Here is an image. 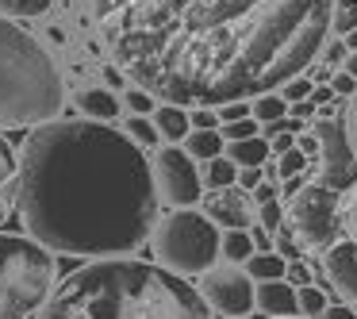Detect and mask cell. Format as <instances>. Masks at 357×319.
<instances>
[{
  "mask_svg": "<svg viewBox=\"0 0 357 319\" xmlns=\"http://www.w3.org/2000/svg\"><path fill=\"white\" fill-rule=\"evenodd\" d=\"M334 0H139L104 20L116 70L162 104L219 108L300 77Z\"/></svg>",
  "mask_w": 357,
  "mask_h": 319,
  "instance_id": "cell-1",
  "label": "cell"
},
{
  "mask_svg": "<svg viewBox=\"0 0 357 319\" xmlns=\"http://www.w3.org/2000/svg\"><path fill=\"white\" fill-rule=\"evenodd\" d=\"M20 216L50 254H135L158 223L150 162L104 119H47L20 147Z\"/></svg>",
  "mask_w": 357,
  "mask_h": 319,
  "instance_id": "cell-2",
  "label": "cell"
},
{
  "mask_svg": "<svg viewBox=\"0 0 357 319\" xmlns=\"http://www.w3.org/2000/svg\"><path fill=\"white\" fill-rule=\"evenodd\" d=\"M39 319H211L208 300L181 273L131 254L93 258L50 288Z\"/></svg>",
  "mask_w": 357,
  "mask_h": 319,
  "instance_id": "cell-3",
  "label": "cell"
},
{
  "mask_svg": "<svg viewBox=\"0 0 357 319\" xmlns=\"http://www.w3.org/2000/svg\"><path fill=\"white\" fill-rule=\"evenodd\" d=\"M66 104V81L54 54L31 31L0 16V131L39 127Z\"/></svg>",
  "mask_w": 357,
  "mask_h": 319,
  "instance_id": "cell-4",
  "label": "cell"
},
{
  "mask_svg": "<svg viewBox=\"0 0 357 319\" xmlns=\"http://www.w3.org/2000/svg\"><path fill=\"white\" fill-rule=\"evenodd\" d=\"M54 285V254L43 242L0 231V319H31Z\"/></svg>",
  "mask_w": 357,
  "mask_h": 319,
  "instance_id": "cell-5",
  "label": "cell"
},
{
  "mask_svg": "<svg viewBox=\"0 0 357 319\" xmlns=\"http://www.w3.org/2000/svg\"><path fill=\"white\" fill-rule=\"evenodd\" d=\"M219 239H223L219 227L204 212H192V208L169 212L150 231V246H154L158 265H165L169 273H181V277L211 269L219 262Z\"/></svg>",
  "mask_w": 357,
  "mask_h": 319,
  "instance_id": "cell-6",
  "label": "cell"
},
{
  "mask_svg": "<svg viewBox=\"0 0 357 319\" xmlns=\"http://www.w3.org/2000/svg\"><path fill=\"white\" fill-rule=\"evenodd\" d=\"M284 227L296 235L303 254H323L346 235V204L342 193L319 185V181H303L284 208Z\"/></svg>",
  "mask_w": 357,
  "mask_h": 319,
  "instance_id": "cell-7",
  "label": "cell"
},
{
  "mask_svg": "<svg viewBox=\"0 0 357 319\" xmlns=\"http://www.w3.org/2000/svg\"><path fill=\"white\" fill-rule=\"evenodd\" d=\"M311 135H315L319 150L307 162V181H319L334 193H349L357 185V150L349 142L346 119L338 112H315Z\"/></svg>",
  "mask_w": 357,
  "mask_h": 319,
  "instance_id": "cell-8",
  "label": "cell"
},
{
  "mask_svg": "<svg viewBox=\"0 0 357 319\" xmlns=\"http://www.w3.org/2000/svg\"><path fill=\"white\" fill-rule=\"evenodd\" d=\"M154 188L169 208H192L204 196V177L196 170V158L185 154V147H162L150 162Z\"/></svg>",
  "mask_w": 357,
  "mask_h": 319,
  "instance_id": "cell-9",
  "label": "cell"
},
{
  "mask_svg": "<svg viewBox=\"0 0 357 319\" xmlns=\"http://www.w3.org/2000/svg\"><path fill=\"white\" fill-rule=\"evenodd\" d=\"M200 296L208 300L211 311L227 319H242L254 311V277L246 269H234V265H223V269H204L200 281Z\"/></svg>",
  "mask_w": 357,
  "mask_h": 319,
  "instance_id": "cell-10",
  "label": "cell"
},
{
  "mask_svg": "<svg viewBox=\"0 0 357 319\" xmlns=\"http://www.w3.org/2000/svg\"><path fill=\"white\" fill-rule=\"evenodd\" d=\"M204 216L215 227H227V231H250L257 223V204L246 188L238 185H223V188H208L200 196Z\"/></svg>",
  "mask_w": 357,
  "mask_h": 319,
  "instance_id": "cell-11",
  "label": "cell"
},
{
  "mask_svg": "<svg viewBox=\"0 0 357 319\" xmlns=\"http://www.w3.org/2000/svg\"><path fill=\"white\" fill-rule=\"evenodd\" d=\"M323 273L334 292L357 311V239L342 235L331 250H323Z\"/></svg>",
  "mask_w": 357,
  "mask_h": 319,
  "instance_id": "cell-12",
  "label": "cell"
},
{
  "mask_svg": "<svg viewBox=\"0 0 357 319\" xmlns=\"http://www.w3.org/2000/svg\"><path fill=\"white\" fill-rule=\"evenodd\" d=\"M254 308H261V316H296V288L284 277L277 281H254Z\"/></svg>",
  "mask_w": 357,
  "mask_h": 319,
  "instance_id": "cell-13",
  "label": "cell"
},
{
  "mask_svg": "<svg viewBox=\"0 0 357 319\" xmlns=\"http://www.w3.org/2000/svg\"><path fill=\"white\" fill-rule=\"evenodd\" d=\"M20 204V154L0 135V223L16 212Z\"/></svg>",
  "mask_w": 357,
  "mask_h": 319,
  "instance_id": "cell-14",
  "label": "cell"
},
{
  "mask_svg": "<svg viewBox=\"0 0 357 319\" xmlns=\"http://www.w3.org/2000/svg\"><path fill=\"white\" fill-rule=\"evenodd\" d=\"M185 154L188 158H200V162H211V158L223 154V135H219V127H188L185 139Z\"/></svg>",
  "mask_w": 357,
  "mask_h": 319,
  "instance_id": "cell-15",
  "label": "cell"
},
{
  "mask_svg": "<svg viewBox=\"0 0 357 319\" xmlns=\"http://www.w3.org/2000/svg\"><path fill=\"white\" fill-rule=\"evenodd\" d=\"M77 108H81V116L104 119V124H112L119 116V101L108 89H85V93H77Z\"/></svg>",
  "mask_w": 357,
  "mask_h": 319,
  "instance_id": "cell-16",
  "label": "cell"
},
{
  "mask_svg": "<svg viewBox=\"0 0 357 319\" xmlns=\"http://www.w3.org/2000/svg\"><path fill=\"white\" fill-rule=\"evenodd\" d=\"M154 127H158V135L162 139H169V142H181L188 135V108H181V104H158L154 108Z\"/></svg>",
  "mask_w": 357,
  "mask_h": 319,
  "instance_id": "cell-17",
  "label": "cell"
},
{
  "mask_svg": "<svg viewBox=\"0 0 357 319\" xmlns=\"http://www.w3.org/2000/svg\"><path fill=\"white\" fill-rule=\"evenodd\" d=\"M227 158H231L238 170H246V165H265V158H273L269 154V142L261 139V135H250V139H234V142H227Z\"/></svg>",
  "mask_w": 357,
  "mask_h": 319,
  "instance_id": "cell-18",
  "label": "cell"
},
{
  "mask_svg": "<svg viewBox=\"0 0 357 319\" xmlns=\"http://www.w3.org/2000/svg\"><path fill=\"white\" fill-rule=\"evenodd\" d=\"M242 265H246V273L254 281H277V277H284V265L288 262L277 254V250H254Z\"/></svg>",
  "mask_w": 357,
  "mask_h": 319,
  "instance_id": "cell-19",
  "label": "cell"
},
{
  "mask_svg": "<svg viewBox=\"0 0 357 319\" xmlns=\"http://www.w3.org/2000/svg\"><path fill=\"white\" fill-rule=\"evenodd\" d=\"M250 116L257 119V124H269V119H280L288 116V101L280 93H261L250 101Z\"/></svg>",
  "mask_w": 357,
  "mask_h": 319,
  "instance_id": "cell-20",
  "label": "cell"
},
{
  "mask_svg": "<svg viewBox=\"0 0 357 319\" xmlns=\"http://www.w3.org/2000/svg\"><path fill=\"white\" fill-rule=\"evenodd\" d=\"M219 254H227V262H246V258L254 254L250 231H227L223 239H219Z\"/></svg>",
  "mask_w": 357,
  "mask_h": 319,
  "instance_id": "cell-21",
  "label": "cell"
},
{
  "mask_svg": "<svg viewBox=\"0 0 357 319\" xmlns=\"http://www.w3.org/2000/svg\"><path fill=\"white\" fill-rule=\"evenodd\" d=\"M234 177H238V165H234L227 154H219V158H211V162H208L204 185H208V188H223V185H234Z\"/></svg>",
  "mask_w": 357,
  "mask_h": 319,
  "instance_id": "cell-22",
  "label": "cell"
},
{
  "mask_svg": "<svg viewBox=\"0 0 357 319\" xmlns=\"http://www.w3.org/2000/svg\"><path fill=\"white\" fill-rule=\"evenodd\" d=\"M296 304H300V316L319 319V316H323V308H326L331 300L323 296V288H315V285H300V288H296Z\"/></svg>",
  "mask_w": 357,
  "mask_h": 319,
  "instance_id": "cell-23",
  "label": "cell"
},
{
  "mask_svg": "<svg viewBox=\"0 0 357 319\" xmlns=\"http://www.w3.org/2000/svg\"><path fill=\"white\" fill-rule=\"evenodd\" d=\"M54 0H0V16H20V20H31L43 16Z\"/></svg>",
  "mask_w": 357,
  "mask_h": 319,
  "instance_id": "cell-24",
  "label": "cell"
},
{
  "mask_svg": "<svg viewBox=\"0 0 357 319\" xmlns=\"http://www.w3.org/2000/svg\"><path fill=\"white\" fill-rule=\"evenodd\" d=\"M331 27L338 35L354 31L357 27V0H334L331 4Z\"/></svg>",
  "mask_w": 357,
  "mask_h": 319,
  "instance_id": "cell-25",
  "label": "cell"
},
{
  "mask_svg": "<svg viewBox=\"0 0 357 319\" xmlns=\"http://www.w3.org/2000/svg\"><path fill=\"white\" fill-rule=\"evenodd\" d=\"M127 139L139 142V147H154V142H158V127L150 124L146 116H131V119H127Z\"/></svg>",
  "mask_w": 357,
  "mask_h": 319,
  "instance_id": "cell-26",
  "label": "cell"
},
{
  "mask_svg": "<svg viewBox=\"0 0 357 319\" xmlns=\"http://www.w3.org/2000/svg\"><path fill=\"white\" fill-rule=\"evenodd\" d=\"M284 223V204L277 200V196H273V200H261L257 204V227H265V231H277V227Z\"/></svg>",
  "mask_w": 357,
  "mask_h": 319,
  "instance_id": "cell-27",
  "label": "cell"
},
{
  "mask_svg": "<svg viewBox=\"0 0 357 319\" xmlns=\"http://www.w3.org/2000/svg\"><path fill=\"white\" fill-rule=\"evenodd\" d=\"M257 119L254 116H242V119H231V124H219V135H223V142H234V139H250V135H257Z\"/></svg>",
  "mask_w": 357,
  "mask_h": 319,
  "instance_id": "cell-28",
  "label": "cell"
},
{
  "mask_svg": "<svg viewBox=\"0 0 357 319\" xmlns=\"http://www.w3.org/2000/svg\"><path fill=\"white\" fill-rule=\"evenodd\" d=\"M311 89H315V85H311V81L300 73V77H292V81H284V85H280V96H284L288 104H292V101H307Z\"/></svg>",
  "mask_w": 357,
  "mask_h": 319,
  "instance_id": "cell-29",
  "label": "cell"
},
{
  "mask_svg": "<svg viewBox=\"0 0 357 319\" xmlns=\"http://www.w3.org/2000/svg\"><path fill=\"white\" fill-rule=\"evenodd\" d=\"M284 281L292 288H300V285H311V265L303 262V258H292V262L284 265Z\"/></svg>",
  "mask_w": 357,
  "mask_h": 319,
  "instance_id": "cell-30",
  "label": "cell"
},
{
  "mask_svg": "<svg viewBox=\"0 0 357 319\" xmlns=\"http://www.w3.org/2000/svg\"><path fill=\"white\" fill-rule=\"evenodd\" d=\"M131 4H139V0H93V12H96V20H112V16H119L123 8H131Z\"/></svg>",
  "mask_w": 357,
  "mask_h": 319,
  "instance_id": "cell-31",
  "label": "cell"
},
{
  "mask_svg": "<svg viewBox=\"0 0 357 319\" xmlns=\"http://www.w3.org/2000/svg\"><path fill=\"white\" fill-rule=\"evenodd\" d=\"M127 108L139 112V116H150V112L158 108V101L146 93V89H131V93H127Z\"/></svg>",
  "mask_w": 357,
  "mask_h": 319,
  "instance_id": "cell-32",
  "label": "cell"
},
{
  "mask_svg": "<svg viewBox=\"0 0 357 319\" xmlns=\"http://www.w3.org/2000/svg\"><path fill=\"white\" fill-rule=\"evenodd\" d=\"M219 124H231V119H242L250 116V101H231V104H219Z\"/></svg>",
  "mask_w": 357,
  "mask_h": 319,
  "instance_id": "cell-33",
  "label": "cell"
},
{
  "mask_svg": "<svg viewBox=\"0 0 357 319\" xmlns=\"http://www.w3.org/2000/svg\"><path fill=\"white\" fill-rule=\"evenodd\" d=\"M188 124L192 127H219V112L215 108H192L188 112Z\"/></svg>",
  "mask_w": 357,
  "mask_h": 319,
  "instance_id": "cell-34",
  "label": "cell"
},
{
  "mask_svg": "<svg viewBox=\"0 0 357 319\" xmlns=\"http://www.w3.org/2000/svg\"><path fill=\"white\" fill-rule=\"evenodd\" d=\"M288 116L303 119V124H307V119H315V101H311V96H307V101H292V104H288Z\"/></svg>",
  "mask_w": 357,
  "mask_h": 319,
  "instance_id": "cell-35",
  "label": "cell"
},
{
  "mask_svg": "<svg viewBox=\"0 0 357 319\" xmlns=\"http://www.w3.org/2000/svg\"><path fill=\"white\" fill-rule=\"evenodd\" d=\"M234 181H238V188H246V193H250V188H257V185H261V165H246V170H238V177H234Z\"/></svg>",
  "mask_w": 357,
  "mask_h": 319,
  "instance_id": "cell-36",
  "label": "cell"
},
{
  "mask_svg": "<svg viewBox=\"0 0 357 319\" xmlns=\"http://www.w3.org/2000/svg\"><path fill=\"white\" fill-rule=\"evenodd\" d=\"M349 193H354V196H349V204H346V235H349V239H357V185L349 188Z\"/></svg>",
  "mask_w": 357,
  "mask_h": 319,
  "instance_id": "cell-37",
  "label": "cell"
},
{
  "mask_svg": "<svg viewBox=\"0 0 357 319\" xmlns=\"http://www.w3.org/2000/svg\"><path fill=\"white\" fill-rule=\"evenodd\" d=\"M319 319H357V311L349 308V304H326Z\"/></svg>",
  "mask_w": 357,
  "mask_h": 319,
  "instance_id": "cell-38",
  "label": "cell"
},
{
  "mask_svg": "<svg viewBox=\"0 0 357 319\" xmlns=\"http://www.w3.org/2000/svg\"><path fill=\"white\" fill-rule=\"evenodd\" d=\"M331 89H334L338 96H349V93L357 89V81L349 77V73H338V77H331Z\"/></svg>",
  "mask_w": 357,
  "mask_h": 319,
  "instance_id": "cell-39",
  "label": "cell"
},
{
  "mask_svg": "<svg viewBox=\"0 0 357 319\" xmlns=\"http://www.w3.org/2000/svg\"><path fill=\"white\" fill-rule=\"evenodd\" d=\"M311 101H315V104H331V101H334V89H331V85L311 89Z\"/></svg>",
  "mask_w": 357,
  "mask_h": 319,
  "instance_id": "cell-40",
  "label": "cell"
},
{
  "mask_svg": "<svg viewBox=\"0 0 357 319\" xmlns=\"http://www.w3.org/2000/svg\"><path fill=\"white\" fill-rule=\"evenodd\" d=\"M250 196H254V204H261V200H273L277 188H273V185H257V188H250Z\"/></svg>",
  "mask_w": 357,
  "mask_h": 319,
  "instance_id": "cell-41",
  "label": "cell"
},
{
  "mask_svg": "<svg viewBox=\"0 0 357 319\" xmlns=\"http://www.w3.org/2000/svg\"><path fill=\"white\" fill-rule=\"evenodd\" d=\"M346 54H349V50H346V43H334V47L326 50V62H331V66H338V62H342V58H346Z\"/></svg>",
  "mask_w": 357,
  "mask_h": 319,
  "instance_id": "cell-42",
  "label": "cell"
},
{
  "mask_svg": "<svg viewBox=\"0 0 357 319\" xmlns=\"http://www.w3.org/2000/svg\"><path fill=\"white\" fill-rule=\"evenodd\" d=\"M346 73L357 81V50H349V54H346Z\"/></svg>",
  "mask_w": 357,
  "mask_h": 319,
  "instance_id": "cell-43",
  "label": "cell"
},
{
  "mask_svg": "<svg viewBox=\"0 0 357 319\" xmlns=\"http://www.w3.org/2000/svg\"><path fill=\"white\" fill-rule=\"evenodd\" d=\"M349 142H354V150H357V108H354V119H349Z\"/></svg>",
  "mask_w": 357,
  "mask_h": 319,
  "instance_id": "cell-44",
  "label": "cell"
},
{
  "mask_svg": "<svg viewBox=\"0 0 357 319\" xmlns=\"http://www.w3.org/2000/svg\"><path fill=\"white\" fill-rule=\"evenodd\" d=\"M342 39H346V50H357V27H354V31H346Z\"/></svg>",
  "mask_w": 357,
  "mask_h": 319,
  "instance_id": "cell-45",
  "label": "cell"
},
{
  "mask_svg": "<svg viewBox=\"0 0 357 319\" xmlns=\"http://www.w3.org/2000/svg\"><path fill=\"white\" fill-rule=\"evenodd\" d=\"M257 319H311V316H300V311H296V316H257Z\"/></svg>",
  "mask_w": 357,
  "mask_h": 319,
  "instance_id": "cell-46",
  "label": "cell"
}]
</instances>
